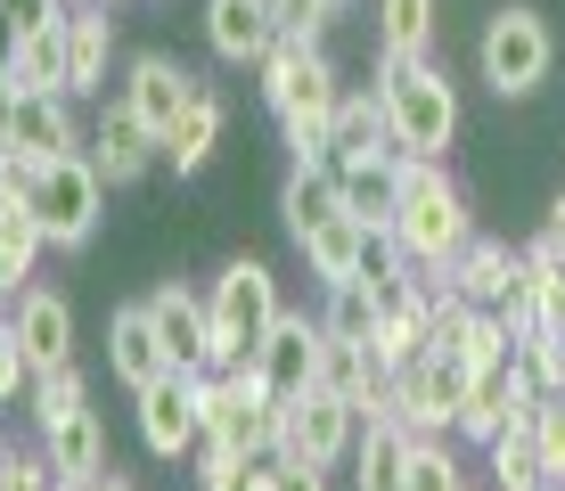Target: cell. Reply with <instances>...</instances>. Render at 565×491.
Returning a JSON list of instances; mask_svg holds the SVG:
<instances>
[{"mask_svg":"<svg viewBox=\"0 0 565 491\" xmlns=\"http://www.w3.org/2000/svg\"><path fill=\"white\" fill-rule=\"evenodd\" d=\"M107 369H115L131 393L156 385V377H172V352H164V337H156V320H148V295L107 311Z\"/></svg>","mask_w":565,"mask_h":491,"instance_id":"cell-17","label":"cell"},{"mask_svg":"<svg viewBox=\"0 0 565 491\" xmlns=\"http://www.w3.org/2000/svg\"><path fill=\"white\" fill-rule=\"evenodd\" d=\"M42 450H50V467L66 483H99L107 476V426H99V409H74V418H57L50 435H42Z\"/></svg>","mask_w":565,"mask_h":491,"instance_id":"cell-25","label":"cell"},{"mask_svg":"<svg viewBox=\"0 0 565 491\" xmlns=\"http://www.w3.org/2000/svg\"><path fill=\"white\" fill-rule=\"evenodd\" d=\"M533 442H541V476L565 491V402H557V393L533 402Z\"/></svg>","mask_w":565,"mask_h":491,"instance_id":"cell-37","label":"cell"},{"mask_svg":"<svg viewBox=\"0 0 565 491\" xmlns=\"http://www.w3.org/2000/svg\"><path fill=\"white\" fill-rule=\"evenodd\" d=\"M467 377L476 369L459 361V352H443V344H426L418 361H402L394 377H385V393H377V409L369 418H394L402 435H451L459 426V402H467Z\"/></svg>","mask_w":565,"mask_h":491,"instance_id":"cell-8","label":"cell"},{"mask_svg":"<svg viewBox=\"0 0 565 491\" xmlns=\"http://www.w3.org/2000/svg\"><path fill=\"white\" fill-rule=\"evenodd\" d=\"M550 491H557V483H550Z\"/></svg>","mask_w":565,"mask_h":491,"instance_id":"cell-47","label":"cell"},{"mask_svg":"<svg viewBox=\"0 0 565 491\" xmlns=\"http://www.w3.org/2000/svg\"><path fill=\"white\" fill-rule=\"evenodd\" d=\"M198 442L230 450V459H270L279 450V393L263 385L255 361L205 369V435Z\"/></svg>","mask_w":565,"mask_h":491,"instance_id":"cell-6","label":"cell"},{"mask_svg":"<svg viewBox=\"0 0 565 491\" xmlns=\"http://www.w3.org/2000/svg\"><path fill=\"white\" fill-rule=\"evenodd\" d=\"M270 25H279V42L320 50V42H328V25H337V9H328V0H270Z\"/></svg>","mask_w":565,"mask_h":491,"instance_id":"cell-36","label":"cell"},{"mask_svg":"<svg viewBox=\"0 0 565 491\" xmlns=\"http://www.w3.org/2000/svg\"><path fill=\"white\" fill-rule=\"evenodd\" d=\"M394 238L418 270H451L459 246L476 238V205L467 189L443 172V156H411L402 164V205H394Z\"/></svg>","mask_w":565,"mask_h":491,"instance_id":"cell-2","label":"cell"},{"mask_svg":"<svg viewBox=\"0 0 565 491\" xmlns=\"http://www.w3.org/2000/svg\"><path fill=\"white\" fill-rule=\"evenodd\" d=\"M205 50L222 66H263L279 50V25H270V0H205Z\"/></svg>","mask_w":565,"mask_h":491,"instance_id":"cell-19","label":"cell"},{"mask_svg":"<svg viewBox=\"0 0 565 491\" xmlns=\"http://www.w3.org/2000/svg\"><path fill=\"white\" fill-rule=\"evenodd\" d=\"M83 156L99 164L107 189H140L148 172L164 164V140H156V131L124 107V98H115V107H99V124H90V148H83Z\"/></svg>","mask_w":565,"mask_h":491,"instance_id":"cell-12","label":"cell"},{"mask_svg":"<svg viewBox=\"0 0 565 491\" xmlns=\"http://www.w3.org/2000/svg\"><path fill=\"white\" fill-rule=\"evenodd\" d=\"M550 66H557L550 17H541L533 0H500V9L483 17V33H476V74H483V90H492V98H533L541 83H550Z\"/></svg>","mask_w":565,"mask_h":491,"instance_id":"cell-4","label":"cell"},{"mask_svg":"<svg viewBox=\"0 0 565 491\" xmlns=\"http://www.w3.org/2000/svg\"><path fill=\"white\" fill-rule=\"evenodd\" d=\"M66 476L50 467V450H17V467H9V491H57Z\"/></svg>","mask_w":565,"mask_h":491,"instance_id":"cell-39","label":"cell"},{"mask_svg":"<svg viewBox=\"0 0 565 491\" xmlns=\"http://www.w3.org/2000/svg\"><path fill=\"white\" fill-rule=\"evenodd\" d=\"M328 303H320V328L328 337H353V344H369V328H377V287L369 279H344V287H320Z\"/></svg>","mask_w":565,"mask_h":491,"instance_id":"cell-34","label":"cell"},{"mask_svg":"<svg viewBox=\"0 0 565 491\" xmlns=\"http://www.w3.org/2000/svg\"><path fill=\"white\" fill-rule=\"evenodd\" d=\"M353 442H361V409L337 402L328 385H303L279 402V459L337 467V459H353Z\"/></svg>","mask_w":565,"mask_h":491,"instance_id":"cell-10","label":"cell"},{"mask_svg":"<svg viewBox=\"0 0 565 491\" xmlns=\"http://www.w3.org/2000/svg\"><path fill=\"white\" fill-rule=\"evenodd\" d=\"M9 328H17V344L33 352V377L57 369V361H74V303L57 287H25L9 303Z\"/></svg>","mask_w":565,"mask_h":491,"instance_id":"cell-21","label":"cell"},{"mask_svg":"<svg viewBox=\"0 0 565 491\" xmlns=\"http://www.w3.org/2000/svg\"><path fill=\"white\" fill-rule=\"evenodd\" d=\"M459 491H476V483H459Z\"/></svg>","mask_w":565,"mask_h":491,"instance_id":"cell-45","label":"cell"},{"mask_svg":"<svg viewBox=\"0 0 565 491\" xmlns=\"http://www.w3.org/2000/svg\"><path fill=\"white\" fill-rule=\"evenodd\" d=\"M25 393H33V352L17 344V328H9V320H0V409L25 402Z\"/></svg>","mask_w":565,"mask_h":491,"instance_id":"cell-38","label":"cell"},{"mask_svg":"<svg viewBox=\"0 0 565 491\" xmlns=\"http://www.w3.org/2000/svg\"><path fill=\"white\" fill-rule=\"evenodd\" d=\"M533 409V393H524V377H516V361H492V369H476L467 377V402H459V426L451 435H467V442H500L509 426Z\"/></svg>","mask_w":565,"mask_h":491,"instance_id":"cell-16","label":"cell"},{"mask_svg":"<svg viewBox=\"0 0 565 491\" xmlns=\"http://www.w3.org/2000/svg\"><path fill=\"white\" fill-rule=\"evenodd\" d=\"M377 98H385V131H394L402 156H451L459 83L443 74V57H377Z\"/></svg>","mask_w":565,"mask_h":491,"instance_id":"cell-3","label":"cell"},{"mask_svg":"<svg viewBox=\"0 0 565 491\" xmlns=\"http://www.w3.org/2000/svg\"><path fill=\"white\" fill-rule=\"evenodd\" d=\"M311 385H328L337 402H353L361 418L377 409V393H385V369L369 361V344H353V337H320V377Z\"/></svg>","mask_w":565,"mask_h":491,"instance_id":"cell-26","label":"cell"},{"mask_svg":"<svg viewBox=\"0 0 565 491\" xmlns=\"http://www.w3.org/2000/svg\"><path fill=\"white\" fill-rule=\"evenodd\" d=\"M213 369L222 361H255L263 337L279 328V279H270V263L263 254H230L222 270H213Z\"/></svg>","mask_w":565,"mask_h":491,"instance_id":"cell-7","label":"cell"},{"mask_svg":"<svg viewBox=\"0 0 565 491\" xmlns=\"http://www.w3.org/2000/svg\"><path fill=\"white\" fill-rule=\"evenodd\" d=\"M255 74H263V107L279 115L287 156H296V164H328V156H337V98H344V74L328 66V50L279 42Z\"/></svg>","mask_w":565,"mask_h":491,"instance_id":"cell-1","label":"cell"},{"mask_svg":"<svg viewBox=\"0 0 565 491\" xmlns=\"http://www.w3.org/2000/svg\"><path fill=\"white\" fill-rule=\"evenodd\" d=\"M483 450H492V491H550V476H541V442H533V409H524L500 442H483Z\"/></svg>","mask_w":565,"mask_h":491,"instance_id":"cell-32","label":"cell"},{"mask_svg":"<svg viewBox=\"0 0 565 491\" xmlns=\"http://www.w3.org/2000/svg\"><path fill=\"white\" fill-rule=\"evenodd\" d=\"M435 0H377V50L385 57H435Z\"/></svg>","mask_w":565,"mask_h":491,"instance_id":"cell-30","label":"cell"},{"mask_svg":"<svg viewBox=\"0 0 565 491\" xmlns=\"http://www.w3.org/2000/svg\"><path fill=\"white\" fill-rule=\"evenodd\" d=\"M25 205L42 222L50 254H83L107 222V181L90 156H50V164H25Z\"/></svg>","mask_w":565,"mask_h":491,"instance_id":"cell-5","label":"cell"},{"mask_svg":"<svg viewBox=\"0 0 565 491\" xmlns=\"http://www.w3.org/2000/svg\"><path fill=\"white\" fill-rule=\"evenodd\" d=\"M148 320L164 337L172 369H213V303L189 279H156L148 287Z\"/></svg>","mask_w":565,"mask_h":491,"instance_id":"cell-14","label":"cell"},{"mask_svg":"<svg viewBox=\"0 0 565 491\" xmlns=\"http://www.w3.org/2000/svg\"><path fill=\"white\" fill-rule=\"evenodd\" d=\"M189 90H198V74H189L172 50H140V57L124 66V90H115V98H124V107L140 115L156 140H164V131H172V115L189 107Z\"/></svg>","mask_w":565,"mask_h":491,"instance_id":"cell-15","label":"cell"},{"mask_svg":"<svg viewBox=\"0 0 565 491\" xmlns=\"http://www.w3.org/2000/svg\"><path fill=\"white\" fill-rule=\"evenodd\" d=\"M328 9H344V0H328Z\"/></svg>","mask_w":565,"mask_h":491,"instance_id":"cell-44","label":"cell"},{"mask_svg":"<svg viewBox=\"0 0 565 491\" xmlns=\"http://www.w3.org/2000/svg\"><path fill=\"white\" fill-rule=\"evenodd\" d=\"M140 402V442L156 459H189L205 435V369H172V377H156L131 393Z\"/></svg>","mask_w":565,"mask_h":491,"instance_id":"cell-11","label":"cell"},{"mask_svg":"<svg viewBox=\"0 0 565 491\" xmlns=\"http://www.w3.org/2000/svg\"><path fill=\"white\" fill-rule=\"evenodd\" d=\"M344 213V181H337V164H287V181H279V230L287 238H311L320 222H337Z\"/></svg>","mask_w":565,"mask_h":491,"instance_id":"cell-23","label":"cell"},{"mask_svg":"<svg viewBox=\"0 0 565 491\" xmlns=\"http://www.w3.org/2000/svg\"><path fill=\"white\" fill-rule=\"evenodd\" d=\"M9 467H17V442H0V491H9Z\"/></svg>","mask_w":565,"mask_h":491,"instance_id":"cell-41","label":"cell"},{"mask_svg":"<svg viewBox=\"0 0 565 491\" xmlns=\"http://www.w3.org/2000/svg\"><path fill=\"white\" fill-rule=\"evenodd\" d=\"M90 131L66 90H9L0 98V156L17 164H50V156H83Z\"/></svg>","mask_w":565,"mask_h":491,"instance_id":"cell-9","label":"cell"},{"mask_svg":"<svg viewBox=\"0 0 565 491\" xmlns=\"http://www.w3.org/2000/svg\"><path fill=\"white\" fill-rule=\"evenodd\" d=\"M550 230H565V189L550 196Z\"/></svg>","mask_w":565,"mask_h":491,"instance_id":"cell-42","label":"cell"},{"mask_svg":"<svg viewBox=\"0 0 565 491\" xmlns=\"http://www.w3.org/2000/svg\"><path fill=\"white\" fill-rule=\"evenodd\" d=\"M320 337H328V328H320V320H303V311H279V328L263 337L255 369H263V385L279 393V402H287V393H303L311 377H320Z\"/></svg>","mask_w":565,"mask_h":491,"instance_id":"cell-22","label":"cell"},{"mask_svg":"<svg viewBox=\"0 0 565 491\" xmlns=\"http://www.w3.org/2000/svg\"><path fill=\"white\" fill-rule=\"evenodd\" d=\"M270 491H328V467H303V459H279Z\"/></svg>","mask_w":565,"mask_h":491,"instance_id":"cell-40","label":"cell"},{"mask_svg":"<svg viewBox=\"0 0 565 491\" xmlns=\"http://www.w3.org/2000/svg\"><path fill=\"white\" fill-rule=\"evenodd\" d=\"M402 467H411V435L394 418H361L353 442V491H402Z\"/></svg>","mask_w":565,"mask_h":491,"instance_id":"cell-29","label":"cell"},{"mask_svg":"<svg viewBox=\"0 0 565 491\" xmlns=\"http://www.w3.org/2000/svg\"><path fill=\"white\" fill-rule=\"evenodd\" d=\"M0 83H9V90H66V17H57V25L17 33L9 74H0Z\"/></svg>","mask_w":565,"mask_h":491,"instance_id":"cell-28","label":"cell"},{"mask_svg":"<svg viewBox=\"0 0 565 491\" xmlns=\"http://www.w3.org/2000/svg\"><path fill=\"white\" fill-rule=\"evenodd\" d=\"M25 409H33V426H50L57 418H74V409H90V385H83V369L74 361H57V369H42V377H33V393H25Z\"/></svg>","mask_w":565,"mask_h":491,"instance_id":"cell-33","label":"cell"},{"mask_svg":"<svg viewBox=\"0 0 565 491\" xmlns=\"http://www.w3.org/2000/svg\"><path fill=\"white\" fill-rule=\"evenodd\" d=\"M222 124H230V98L198 83L189 90V107L172 115V131H164V164H172V181H198V172L213 164V148H222Z\"/></svg>","mask_w":565,"mask_h":491,"instance_id":"cell-20","label":"cell"},{"mask_svg":"<svg viewBox=\"0 0 565 491\" xmlns=\"http://www.w3.org/2000/svg\"><path fill=\"white\" fill-rule=\"evenodd\" d=\"M459 459L443 450V435H418L411 442V467H402V491H459Z\"/></svg>","mask_w":565,"mask_h":491,"instance_id":"cell-35","label":"cell"},{"mask_svg":"<svg viewBox=\"0 0 565 491\" xmlns=\"http://www.w3.org/2000/svg\"><path fill=\"white\" fill-rule=\"evenodd\" d=\"M115 57V9L107 0H74L66 9V98H99Z\"/></svg>","mask_w":565,"mask_h":491,"instance_id":"cell-18","label":"cell"},{"mask_svg":"<svg viewBox=\"0 0 565 491\" xmlns=\"http://www.w3.org/2000/svg\"><path fill=\"white\" fill-rule=\"evenodd\" d=\"M57 491H90V483H57Z\"/></svg>","mask_w":565,"mask_h":491,"instance_id":"cell-43","label":"cell"},{"mask_svg":"<svg viewBox=\"0 0 565 491\" xmlns=\"http://www.w3.org/2000/svg\"><path fill=\"white\" fill-rule=\"evenodd\" d=\"M443 279H451V287L467 295V303H483V311H509L516 295L533 287V270H524V246H509V238H483V230H476V238L459 246V263L443 270Z\"/></svg>","mask_w":565,"mask_h":491,"instance_id":"cell-13","label":"cell"},{"mask_svg":"<svg viewBox=\"0 0 565 491\" xmlns=\"http://www.w3.org/2000/svg\"><path fill=\"white\" fill-rule=\"evenodd\" d=\"M361 246H369V222L361 213H337V222H320L303 238V270L320 287H344V279H361Z\"/></svg>","mask_w":565,"mask_h":491,"instance_id":"cell-27","label":"cell"},{"mask_svg":"<svg viewBox=\"0 0 565 491\" xmlns=\"http://www.w3.org/2000/svg\"><path fill=\"white\" fill-rule=\"evenodd\" d=\"M557 402H565V385H557Z\"/></svg>","mask_w":565,"mask_h":491,"instance_id":"cell-46","label":"cell"},{"mask_svg":"<svg viewBox=\"0 0 565 491\" xmlns=\"http://www.w3.org/2000/svg\"><path fill=\"white\" fill-rule=\"evenodd\" d=\"M394 148V131H385V98L377 90H344L337 98V156L328 164H353V156H377Z\"/></svg>","mask_w":565,"mask_h":491,"instance_id":"cell-31","label":"cell"},{"mask_svg":"<svg viewBox=\"0 0 565 491\" xmlns=\"http://www.w3.org/2000/svg\"><path fill=\"white\" fill-rule=\"evenodd\" d=\"M402 164H411L402 148H377V156H353V164H337L344 213H361V222H394V205H402Z\"/></svg>","mask_w":565,"mask_h":491,"instance_id":"cell-24","label":"cell"}]
</instances>
